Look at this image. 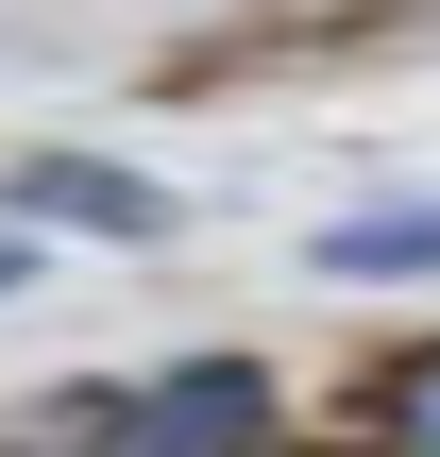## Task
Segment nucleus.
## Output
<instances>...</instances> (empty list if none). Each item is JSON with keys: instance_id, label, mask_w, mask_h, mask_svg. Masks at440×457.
Wrapping results in <instances>:
<instances>
[{"instance_id": "obj_1", "label": "nucleus", "mask_w": 440, "mask_h": 457, "mask_svg": "<svg viewBox=\"0 0 440 457\" xmlns=\"http://www.w3.org/2000/svg\"><path fill=\"white\" fill-rule=\"evenodd\" d=\"M271 356H170L136 407H119V457H271Z\"/></svg>"}, {"instance_id": "obj_3", "label": "nucleus", "mask_w": 440, "mask_h": 457, "mask_svg": "<svg viewBox=\"0 0 440 457\" xmlns=\"http://www.w3.org/2000/svg\"><path fill=\"white\" fill-rule=\"evenodd\" d=\"M322 271H339V288H407V271H440V204H356V220H322Z\"/></svg>"}, {"instance_id": "obj_2", "label": "nucleus", "mask_w": 440, "mask_h": 457, "mask_svg": "<svg viewBox=\"0 0 440 457\" xmlns=\"http://www.w3.org/2000/svg\"><path fill=\"white\" fill-rule=\"evenodd\" d=\"M0 220H51V237H170V187L102 170V153H0Z\"/></svg>"}, {"instance_id": "obj_4", "label": "nucleus", "mask_w": 440, "mask_h": 457, "mask_svg": "<svg viewBox=\"0 0 440 457\" xmlns=\"http://www.w3.org/2000/svg\"><path fill=\"white\" fill-rule=\"evenodd\" d=\"M356 457H440V339L373 373V407H356Z\"/></svg>"}, {"instance_id": "obj_5", "label": "nucleus", "mask_w": 440, "mask_h": 457, "mask_svg": "<svg viewBox=\"0 0 440 457\" xmlns=\"http://www.w3.org/2000/svg\"><path fill=\"white\" fill-rule=\"evenodd\" d=\"M0 288H17V237H0Z\"/></svg>"}]
</instances>
